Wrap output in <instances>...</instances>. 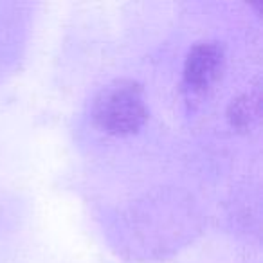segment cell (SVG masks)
Segmentation results:
<instances>
[{"label": "cell", "mask_w": 263, "mask_h": 263, "mask_svg": "<svg viewBox=\"0 0 263 263\" xmlns=\"http://www.w3.org/2000/svg\"><path fill=\"white\" fill-rule=\"evenodd\" d=\"M223 49L216 42H202L190 51L184 63V87L191 98H198L222 74Z\"/></svg>", "instance_id": "2"}, {"label": "cell", "mask_w": 263, "mask_h": 263, "mask_svg": "<svg viewBox=\"0 0 263 263\" xmlns=\"http://www.w3.org/2000/svg\"><path fill=\"white\" fill-rule=\"evenodd\" d=\"M94 121L112 136H128L137 132L148 119L143 87L136 81L117 80L99 90L94 99Z\"/></svg>", "instance_id": "1"}, {"label": "cell", "mask_w": 263, "mask_h": 263, "mask_svg": "<svg viewBox=\"0 0 263 263\" xmlns=\"http://www.w3.org/2000/svg\"><path fill=\"white\" fill-rule=\"evenodd\" d=\"M227 116H229V121L233 126L247 128L252 123V119L258 116V99L251 98V96L238 98L236 101L231 103Z\"/></svg>", "instance_id": "3"}]
</instances>
